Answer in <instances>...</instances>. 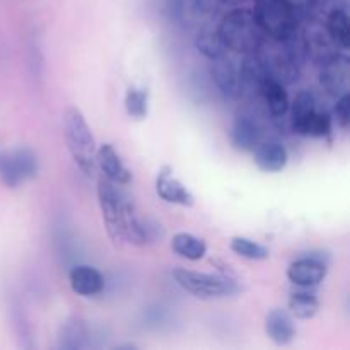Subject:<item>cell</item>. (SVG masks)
<instances>
[{
    "label": "cell",
    "mask_w": 350,
    "mask_h": 350,
    "mask_svg": "<svg viewBox=\"0 0 350 350\" xmlns=\"http://www.w3.org/2000/svg\"><path fill=\"white\" fill-rule=\"evenodd\" d=\"M68 282L72 291L82 297H94L105 289V279L101 272L91 265L74 267L68 275Z\"/></svg>",
    "instance_id": "14"
},
{
    "label": "cell",
    "mask_w": 350,
    "mask_h": 350,
    "mask_svg": "<svg viewBox=\"0 0 350 350\" xmlns=\"http://www.w3.org/2000/svg\"><path fill=\"white\" fill-rule=\"evenodd\" d=\"M332 132V118L328 113L314 111L311 115L310 122H308L306 130H304V137H313V139H321L327 137Z\"/></svg>",
    "instance_id": "27"
},
{
    "label": "cell",
    "mask_w": 350,
    "mask_h": 350,
    "mask_svg": "<svg viewBox=\"0 0 350 350\" xmlns=\"http://www.w3.org/2000/svg\"><path fill=\"white\" fill-rule=\"evenodd\" d=\"M253 159H255L258 170L265 171V173H279L287 166L289 154L282 144L269 140V142H260L253 149Z\"/></svg>",
    "instance_id": "16"
},
{
    "label": "cell",
    "mask_w": 350,
    "mask_h": 350,
    "mask_svg": "<svg viewBox=\"0 0 350 350\" xmlns=\"http://www.w3.org/2000/svg\"><path fill=\"white\" fill-rule=\"evenodd\" d=\"M98 202L101 208L103 222H105L106 232L115 246H122L125 243L123 236V219H125V204L122 195L115 188V183L106 180L105 176L98 181Z\"/></svg>",
    "instance_id": "6"
},
{
    "label": "cell",
    "mask_w": 350,
    "mask_h": 350,
    "mask_svg": "<svg viewBox=\"0 0 350 350\" xmlns=\"http://www.w3.org/2000/svg\"><path fill=\"white\" fill-rule=\"evenodd\" d=\"M291 108V126H293V132L297 135L304 137V130H306L308 122H310L311 115L317 111V101H314V96L310 91H301L297 92V96L294 98L293 105H289Z\"/></svg>",
    "instance_id": "19"
},
{
    "label": "cell",
    "mask_w": 350,
    "mask_h": 350,
    "mask_svg": "<svg viewBox=\"0 0 350 350\" xmlns=\"http://www.w3.org/2000/svg\"><path fill=\"white\" fill-rule=\"evenodd\" d=\"M260 65L267 77H272L282 84H293L299 75L297 51L293 43V36L287 40H272L270 43L263 40L258 50L255 51Z\"/></svg>",
    "instance_id": "3"
},
{
    "label": "cell",
    "mask_w": 350,
    "mask_h": 350,
    "mask_svg": "<svg viewBox=\"0 0 350 350\" xmlns=\"http://www.w3.org/2000/svg\"><path fill=\"white\" fill-rule=\"evenodd\" d=\"M219 2L226 3V5H241V3H245L246 0H219Z\"/></svg>",
    "instance_id": "29"
},
{
    "label": "cell",
    "mask_w": 350,
    "mask_h": 350,
    "mask_svg": "<svg viewBox=\"0 0 350 350\" xmlns=\"http://www.w3.org/2000/svg\"><path fill=\"white\" fill-rule=\"evenodd\" d=\"M125 108L129 116H132V118H146L147 113H149V91L144 88H137V85L126 89Z\"/></svg>",
    "instance_id": "25"
},
{
    "label": "cell",
    "mask_w": 350,
    "mask_h": 350,
    "mask_svg": "<svg viewBox=\"0 0 350 350\" xmlns=\"http://www.w3.org/2000/svg\"><path fill=\"white\" fill-rule=\"evenodd\" d=\"M318 310H320V301H318L317 294L311 293L308 287H303L301 291L291 294L289 297V311L293 318L297 320H311L317 317Z\"/></svg>",
    "instance_id": "21"
},
{
    "label": "cell",
    "mask_w": 350,
    "mask_h": 350,
    "mask_svg": "<svg viewBox=\"0 0 350 350\" xmlns=\"http://www.w3.org/2000/svg\"><path fill=\"white\" fill-rule=\"evenodd\" d=\"M321 88L334 98L349 92L350 82V64L345 55L335 53L321 62L320 70Z\"/></svg>",
    "instance_id": "10"
},
{
    "label": "cell",
    "mask_w": 350,
    "mask_h": 350,
    "mask_svg": "<svg viewBox=\"0 0 350 350\" xmlns=\"http://www.w3.org/2000/svg\"><path fill=\"white\" fill-rule=\"evenodd\" d=\"M265 332L275 345H289L297 334L293 314L286 310H272L265 318Z\"/></svg>",
    "instance_id": "17"
},
{
    "label": "cell",
    "mask_w": 350,
    "mask_h": 350,
    "mask_svg": "<svg viewBox=\"0 0 350 350\" xmlns=\"http://www.w3.org/2000/svg\"><path fill=\"white\" fill-rule=\"evenodd\" d=\"M123 236H125V241L132 243L133 246H147L159 241L164 236V229L156 221H150V219H144L140 215H137L132 205L125 204Z\"/></svg>",
    "instance_id": "9"
},
{
    "label": "cell",
    "mask_w": 350,
    "mask_h": 350,
    "mask_svg": "<svg viewBox=\"0 0 350 350\" xmlns=\"http://www.w3.org/2000/svg\"><path fill=\"white\" fill-rule=\"evenodd\" d=\"M260 139H262V129L258 120L250 113H239L231 130V142L234 149L250 152L258 146Z\"/></svg>",
    "instance_id": "13"
},
{
    "label": "cell",
    "mask_w": 350,
    "mask_h": 350,
    "mask_svg": "<svg viewBox=\"0 0 350 350\" xmlns=\"http://www.w3.org/2000/svg\"><path fill=\"white\" fill-rule=\"evenodd\" d=\"M173 277L178 286L198 299H219L239 293V286L232 279L214 273L195 272L188 269H174Z\"/></svg>",
    "instance_id": "5"
},
{
    "label": "cell",
    "mask_w": 350,
    "mask_h": 350,
    "mask_svg": "<svg viewBox=\"0 0 350 350\" xmlns=\"http://www.w3.org/2000/svg\"><path fill=\"white\" fill-rule=\"evenodd\" d=\"M258 96L262 98L267 111L272 116H284L289 111V96H287L286 84L282 82L265 75L263 81L260 82Z\"/></svg>",
    "instance_id": "18"
},
{
    "label": "cell",
    "mask_w": 350,
    "mask_h": 350,
    "mask_svg": "<svg viewBox=\"0 0 350 350\" xmlns=\"http://www.w3.org/2000/svg\"><path fill=\"white\" fill-rule=\"evenodd\" d=\"M195 44H197V50L208 60H215V58L222 57L228 50L217 31L212 29H204L202 33H198Z\"/></svg>",
    "instance_id": "24"
},
{
    "label": "cell",
    "mask_w": 350,
    "mask_h": 350,
    "mask_svg": "<svg viewBox=\"0 0 350 350\" xmlns=\"http://www.w3.org/2000/svg\"><path fill=\"white\" fill-rule=\"evenodd\" d=\"M335 116H337V123L342 129H347L350 123V94L338 96L337 105H335Z\"/></svg>",
    "instance_id": "28"
},
{
    "label": "cell",
    "mask_w": 350,
    "mask_h": 350,
    "mask_svg": "<svg viewBox=\"0 0 350 350\" xmlns=\"http://www.w3.org/2000/svg\"><path fill=\"white\" fill-rule=\"evenodd\" d=\"M38 174V157L31 149L10 150L0 154V176L2 181L10 188H17L21 183L33 180Z\"/></svg>",
    "instance_id": "7"
},
{
    "label": "cell",
    "mask_w": 350,
    "mask_h": 350,
    "mask_svg": "<svg viewBox=\"0 0 350 350\" xmlns=\"http://www.w3.org/2000/svg\"><path fill=\"white\" fill-rule=\"evenodd\" d=\"M327 34L332 43L342 50H347L350 41L349 16L344 9H334L327 16Z\"/></svg>",
    "instance_id": "22"
},
{
    "label": "cell",
    "mask_w": 350,
    "mask_h": 350,
    "mask_svg": "<svg viewBox=\"0 0 350 350\" xmlns=\"http://www.w3.org/2000/svg\"><path fill=\"white\" fill-rule=\"evenodd\" d=\"M171 250L181 258H187L190 262H198L207 255V245L204 239L190 234V232H178L173 236L171 241Z\"/></svg>",
    "instance_id": "20"
},
{
    "label": "cell",
    "mask_w": 350,
    "mask_h": 350,
    "mask_svg": "<svg viewBox=\"0 0 350 350\" xmlns=\"http://www.w3.org/2000/svg\"><path fill=\"white\" fill-rule=\"evenodd\" d=\"M211 75L212 81L219 88V91L228 98L239 96V68H236L234 62L226 55L211 60Z\"/></svg>",
    "instance_id": "15"
},
{
    "label": "cell",
    "mask_w": 350,
    "mask_h": 350,
    "mask_svg": "<svg viewBox=\"0 0 350 350\" xmlns=\"http://www.w3.org/2000/svg\"><path fill=\"white\" fill-rule=\"evenodd\" d=\"M64 135L75 166L85 176H92L96 173V149L98 147H96L91 126L85 122L81 109L75 106H70L64 113Z\"/></svg>",
    "instance_id": "1"
},
{
    "label": "cell",
    "mask_w": 350,
    "mask_h": 350,
    "mask_svg": "<svg viewBox=\"0 0 350 350\" xmlns=\"http://www.w3.org/2000/svg\"><path fill=\"white\" fill-rule=\"evenodd\" d=\"M252 12L267 38L287 40L296 33V7L291 0H255Z\"/></svg>",
    "instance_id": "4"
},
{
    "label": "cell",
    "mask_w": 350,
    "mask_h": 350,
    "mask_svg": "<svg viewBox=\"0 0 350 350\" xmlns=\"http://www.w3.org/2000/svg\"><path fill=\"white\" fill-rule=\"evenodd\" d=\"M88 327L79 318H70L62 325L60 349L79 350L88 345Z\"/></svg>",
    "instance_id": "23"
},
{
    "label": "cell",
    "mask_w": 350,
    "mask_h": 350,
    "mask_svg": "<svg viewBox=\"0 0 350 350\" xmlns=\"http://www.w3.org/2000/svg\"><path fill=\"white\" fill-rule=\"evenodd\" d=\"M156 191L167 204L181 205V207H193L195 204V197L191 195V191L178 178L173 176L170 167H163L157 174Z\"/></svg>",
    "instance_id": "12"
},
{
    "label": "cell",
    "mask_w": 350,
    "mask_h": 350,
    "mask_svg": "<svg viewBox=\"0 0 350 350\" xmlns=\"http://www.w3.org/2000/svg\"><path fill=\"white\" fill-rule=\"evenodd\" d=\"M231 252L234 255L241 256V258L246 260H267L270 256V252L260 243L253 241L250 238H243V236H236V238L231 239V245H229Z\"/></svg>",
    "instance_id": "26"
},
{
    "label": "cell",
    "mask_w": 350,
    "mask_h": 350,
    "mask_svg": "<svg viewBox=\"0 0 350 350\" xmlns=\"http://www.w3.org/2000/svg\"><path fill=\"white\" fill-rule=\"evenodd\" d=\"M217 33L228 50L245 55L255 53L267 38L248 9H236L226 14Z\"/></svg>",
    "instance_id": "2"
},
{
    "label": "cell",
    "mask_w": 350,
    "mask_h": 350,
    "mask_svg": "<svg viewBox=\"0 0 350 350\" xmlns=\"http://www.w3.org/2000/svg\"><path fill=\"white\" fill-rule=\"evenodd\" d=\"M96 166L103 171V176L115 185H129L132 173L123 164L122 157L111 144H103L96 149Z\"/></svg>",
    "instance_id": "11"
},
{
    "label": "cell",
    "mask_w": 350,
    "mask_h": 350,
    "mask_svg": "<svg viewBox=\"0 0 350 350\" xmlns=\"http://www.w3.org/2000/svg\"><path fill=\"white\" fill-rule=\"evenodd\" d=\"M328 273V256L323 253H310L308 256L297 258L287 269V277L294 286L317 287L325 280Z\"/></svg>",
    "instance_id": "8"
}]
</instances>
